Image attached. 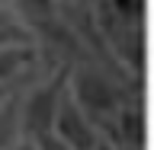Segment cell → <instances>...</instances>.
I'll return each mask as SVG.
<instances>
[{
	"instance_id": "cell-1",
	"label": "cell",
	"mask_w": 154,
	"mask_h": 150,
	"mask_svg": "<svg viewBox=\"0 0 154 150\" xmlns=\"http://www.w3.org/2000/svg\"><path fill=\"white\" fill-rule=\"evenodd\" d=\"M67 93L77 102V109L96 125V131L106 137V131H109L116 112L122 109V102L135 93H144V83L116 74V70L103 67L100 61L84 57V61H71Z\"/></svg>"
},
{
	"instance_id": "cell-2",
	"label": "cell",
	"mask_w": 154,
	"mask_h": 150,
	"mask_svg": "<svg viewBox=\"0 0 154 150\" xmlns=\"http://www.w3.org/2000/svg\"><path fill=\"white\" fill-rule=\"evenodd\" d=\"M67 70H71V61H61L45 80L19 90V128H23L26 141L51 131L58 102H61V96L67 90Z\"/></svg>"
},
{
	"instance_id": "cell-3",
	"label": "cell",
	"mask_w": 154,
	"mask_h": 150,
	"mask_svg": "<svg viewBox=\"0 0 154 150\" xmlns=\"http://www.w3.org/2000/svg\"><path fill=\"white\" fill-rule=\"evenodd\" d=\"M7 3H10V10L16 13V19L26 26V32L32 35L35 45L48 42V45H55L58 51L71 54V61H74V54H84L80 42L74 38L64 13H61V10H64L61 0H7Z\"/></svg>"
},
{
	"instance_id": "cell-4",
	"label": "cell",
	"mask_w": 154,
	"mask_h": 150,
	"mask_svg": "<svg viewBox=\"0 0 154 150\" xmlns=\"http://www.w3.org/2000/svg\"><path fill=\"white\" fill-rule=\"evenodd\" d=\"M51 134H55L61 144H67L71 150H90L103 137V134L96 131V125L77 109V102L71 99L67 90H64V96H61V102H58L55 122H51Z\"/></svg>"
},
{
	"instance_id": "cell-5",
	"label": "cell",
	"mask_w": 154,
	"mask_h": 150,
	"mask_svg": "<svg viewBox=\"0 0 154 150\" xmlns=\"http://www.w3.org/2000/svg\"><path fill=\"white\" fill-rule=\"evenodd\" d=\"M106 141L116 147H148V118H144V93H135L116 112Z\"/></svg>"
},
{
	"instance_id": "cell-6",
	"label": "cell",
	"mask_w": 154,
	"mask_h": 150,
	"mask_svg": "<svg viewBox=\"0 0 154 150\" xmlns=\"http://www.w3.org/2000/svg\"><path fill=\"white\" fill-rule=\"evenodd\" d=\"M38 51L42 48H35V45L0 51V86H10V83H16V80H23V74L38 61Z\"/></svg>"
},
{
	"instance_id": "cell-7",
	"label": "cell",
	"mask_w": 154,
	"mask_h": 150,
	"mask_svg": "<svg viewBox=\"0 0 154 150\" xmlns=\"http://www.w3.org/2000/svg\"><path fill=\"white\" fill-rule=\"evenodd\" d=\"M29 45H35L32 35H29L26 26L16 19V13L10 10V3L0 0V51H10V48H29Z\"/></svg>"
},
{
	"instance_id": "cell-8",
	"label": "cell",
	"mask_w": 154,
	"mask_h": 150,
	"mask_svg": "<svg viewBox=\"0 0 154 150\" xmlns=\"http://www.w3.org/2000/svg\"><path fill=\"white\" fill-rule=\"evenodd\" d=\"M19 90L0 105V150H13L23 141V128H19Z\"/></svg>"
},
{
	"instance_id": "cell-9",
	"label": "cell",
	"mask_w": 154,
	"mask_h": 150,
	"mask_svg": "<svg viewBox=\"0 0 154 150\" xmlns=\"http://www.w3.org/2000/svg\"><path fill=\"white\" fill-rule=\"evenodd\" d=\"M32 144H35V150H71L67 144H61V141H58L51 131H48V134H42V137H32Z\"/></svg>"
},
{
	"instance_id": "cell-10",
	"label": "cell",
	"mask_w": 154,
	"mask_h": 150,
	"mask_svg": "<svg viewBox=\"0 0 154 150\" xmlns=\"http://www.w3.org/2000/svg\"><path fill=\"white\" fill-rule=\"evenodd\" d=\"M90 150H116V144H112V141H106V137H100V141H96Z\"/></svg>"
},
{
	"instance_id": "cell-11",
	"label": "cell",
	"mask_w": 154,
	"mask_h": 150,
	"mask_svg": "<svg viewBox=\"0 0 154 150\" xmlns=\"http://www.w3.org/2000/svg\"><path fill=\"white\" fill-rule=\"evenodd\" d=\"M13 150H35V144H32V141H26V137H23V141H19L16 147H13Z\"/></svg>"
}]
</instances>
